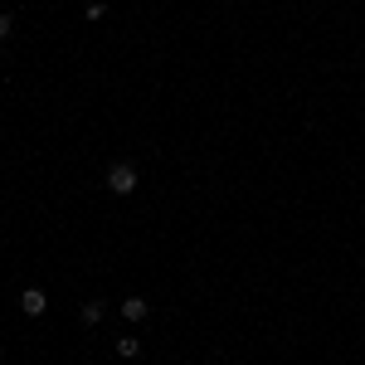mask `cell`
Instances as JSON below:
<instances>
[{
	"label": "cell",
	"instance_id": "1",
	"mask_svg": "<svg viewBox=\"0 0 365 365\" xmlns=\"http://www.w3.org/2000/svg\"><path fill=\"white\" fill-rule=\"evenodd\" d=\"M137 185L141 180H137V166H132V161H117V166L108 170V190H113V195H132Z\"/></svg>",
	"mask_w": 365,
	"mask_h": 365
},
{
	"label": "cell",
	"instance_id": "2",
	"mask_svg": "<svg viewBox=\"0 0 365 365\" xmlns=\"http://www.w3.org/2000/svg\"><path fill=\"white\" fill-rule=\"evenodd\" d=\"M44 307H49L44 287H25V292H20V312H25V317H44Z\"/></svg>",
	"mask_w": 365,
	"mask_h": 365
},
{
	"label": "cell",
	"instance_id": "3",
	"mask_svg": "<svg viewBox=\"0 0 365 365\" xmlns=\"http://www.w3.org/2000/svg\"><path fill=\"white\" fill-rule=\"evenodd\" d=\"M117 312H122L127 322H146V312H151V302H146V297H127V302H117Z\"/></svg>",
	"mask_w": 365,
	"mask_h": 365
},
{
	"label": "cell",
	"instance_id": "4",
	"mask_svg": "<svg viewBox=\"0 0 365 365\" xmlns=\"http://www.w3.org/2000/svg\"><path fill=\"white\" fill-rule=\"evenodd\" d=\"M78 317H83V327H98V322L108 317V307H103V302H83V307H78Z\"/></svg>",
	"mask_w": 365,
	"mask_h": 365
},
{
	"label": "cell",
	"instance_id": "5",
	"mask_svg": "<svg viewBox=\"0 0 365 365\" xmlns=\"http://www.w3.org/2000/svg\"><path fill=\"white\" fill-rule=\"evenodd\" d=\"M117 356H122V361L141 356V341H137V336H122V341H117Z\"/></svg>",
	"mask_w": 365,
	"mask_h": 365
},
{
	"label": "cell",
	"instance_id": "6",
	"mask_svg": "<svg viewBox=\"0 0 365 365\" xmlns=\"http://www.w3.org/2000/svg\"><path fill=\"white\" fill-rule=\"evenodd\" d=\"M83 20H88V25H98V20H108V5H103V0H93V5H83Z\"/></svg>",
	"mask_w": 365,
	"mask_h": 365
},
{
	"label": "cell",
	"instance_id": "7",
	"mask_svg": "<svg viewBox=\"0 0 365 365\" xmlns=\"http://www.w3.org/2000/svg\"><path fill=\"white\" fill-rule=\"evenodd\" d=\"M10 34H15V20H10V15L0 10V39H10Z\"/></svg>",
	"mask_w": 365,
	"mask_h": 365
},
{
	"label": "cell",
	"instance_id": "8",
	"mask_svg": "<svg viewBox=\"0 0 365 365\" xmlns=\"http://www.w3.org/2000/svg\"><path fill=\"white\" fill-rule=\"evenodd\" d=\"M0 58H5V49H0Z\"/></svg>",
	"mask_w": 365,
	"mask_h": 365
},
{
	"label": "cell",
	"instance_id": "9",
	"mask_svg": "<svg viewBox=\"0 0 365 365\" xmlns=\"http://www.w3.org/2000/svg\"><path fill=\"white\" fill-rule=\"evenodd\" d=\"M83 5H93V0H83Z\"/></svg>",
	"mask_w": 365,
	"mask_h": 365
}]
</instances>
